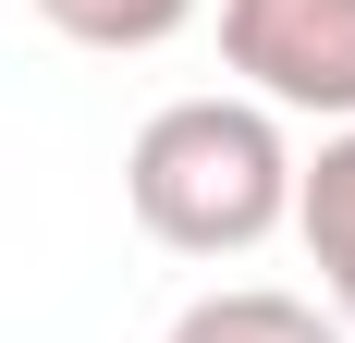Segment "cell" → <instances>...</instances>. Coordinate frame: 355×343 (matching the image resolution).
I'll list each match as a JSON object with an SVG mask.
<instances>
[{"label":"cell","instance_id":"cell-1","mask_svg":"<svg viewBox=\"0 0 355 343\" xmlns=\"http://www.w3.org/2000/svg\"><path fill=\"white\" fill-rule=\"evenodd\" d=\"M123 196L172 258H245L294 221V147L270 99H172L123 147Z\"/></svg>","mask_w":355,"mask_h":343},{"label":"cell","instance_id":"cell-2","mask_svg":"<svg viewBox=\"0 0 355 343\" xmlns=\"http://www.w3.org/2000/svg\"><path fill=\"white\" fill-rule=\"evenodd\" d=\"M220 62L270 110L355 123V0H220Z\"/></svg>","mask_w":355,"mask_h":343},{"label":"cell","instance_id":"cell-3","mask_svg":"<svg viewBox=\"0 0 355 343\" xmlns=\"http://www.w3.org/2000/svg\"><path fill=\"white\" fill-rule=\"evenodd\" d=\"M294 233H306V258H319L331 319L355 331V123L319 147V160H294Z\"/></svg>","mask_w":355,"mask_h":343},{"label":"cell","instance_id":"cell-4","mask_svg":"<svg viewBox=\"0 0 355 343\" xmlns=\"http://www.w3.org/2000/svg\"><path fill=\"white\" fill-rule=\"evenodd\" d=\"M172 343H355V331L306 294H282V282H220L172 319Z\"/></svg>","mask_w":355,"mask_h":343},{"label":"cell","instance_id":"cell-5","mask_svg":"<svg viewBox=\"0 0 355 343\" xmlns=\"http://www.w3.org/2000/svg\"><path fill=\"white\" fill-rule=\"evenodd\" d=\"M73 49H172L196 25V0H37Z\"/></svg>","mask_w":355,"mask_h":343}]
</instances>
